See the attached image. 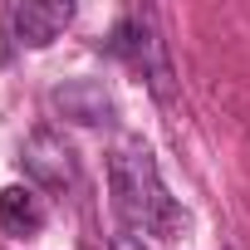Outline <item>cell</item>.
I'll return each mask as SVG.
<instances>
[{"label": "cell", "instance_id": "cell-6", "mask_svg": "<svg viewBox=\"0 0 250 250\" xmlns=\"http://www.w3.org/2000/svg\"><path fill=\"white\" fill-rule=\"evenodd\" d=\"M44 221H49V206H44V196L35 187L15 182V187L0 191V230L5 235H40Z\"/></svg>", "mask_w": 250, "mask_h": 250}, {"label": "cell", "instance_id": "cell-2", "mask_svg": "<svg viewBox=\"0 0 250 250\" xmlns=\"http://www.w3.org/2000/svg\"><path fill=\"white\" fill-rule=\"evenodd\" d=\"M103 49L113 59H123L157 98H172V64H167V44L157 35L152 10H128V15L113 25V35L103 40Z\"/></svg>", "mask_w": 250, "mask_h": 250}, {"label": "cell", "instance_id": "cell-5", "mask_svg": "<svg viewBox=\"0 0 250 250\" xmlns=\"http://www.w3.org/2000/svg\"><path fill=\"white\" fill-rule=\"evenodd\" d=\"M54 108L83 128H98V123H113V98L98 79H74L64 88H54Z\"/></svg>", "mask_w": 250, "mask_h": 250}, {"label": "cell", "instance_id": "cell-7", "mask_svg": "<svg viewBox=\"0 0 250 250\" xmlns=\"http://www.w3.org/2000/svg\"><path fill=\"white\" fill-rule=\"evenodd\" d=\"M108 250H152V245H147L143 235H118V240H113Z\"/></svg>", "mask_w": 250, "mask_h": 250}, {"label": "cell", "instance_id": "cell-4", "mask_svg": "<svg viewBox=\"0 0 250 250\" xmlns=\"http://www.w3.org/2000/svg\"><path fill=\"white\" fill-rule=\"evenodd\" d=\"M20 162H25V177H30L35 187H44V191H74V187H79V157H74V147H69L54 128L30 133Z\"/></svg>", "mask_w": 250, "mask_h": 250}, {"label": "cell", "instance_id": "cell-1", "mask_svg": "<svg viewBox=\"0 0 250 250\" xmlns=\"http://www.w3.org/2000/svg\"><path fill=\"white\" fill-rule=\"evenodd\" d=\"M108 187H113V211L128 226V235H162L172 240L182 230V206L162 187L157 157L143 138H123L108 157Z\"/></svg>", "mask_w": 250, "mask_h": 250}, {"label": "cell", "instance_id": "cell-3", "mask_svg": "<svg viewBox=\"0 0 250 250\" xmlns=\"http://www.w3.org/2000/svg\"><path fill=\"white\" fill-rule=\"evenodd\" d=\"M74 25L69 0H15L5 10V40L15 49H44Z\"/></svg>", "mask_w": 250, "mask_h": 250}]
</instances>
